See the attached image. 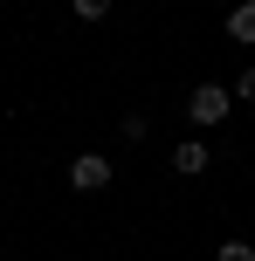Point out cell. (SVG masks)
Segmentation results:
<instances>
[{"label": "cell", "mask_w": 255, "mask_h": 261, "mask_svg": "<svg viewBox=\"0 0 255 261\" xmlns=\"http://www.w3.org/2000/svg\"><path fill=\"white\" fill-rule=\"evenodd\" d=\"M69 186H76V193H104L110 186V158L104 151H76L69 158Z\"/></svg>", "instance_id": "obj_1"}, {"label": "cell", "mask_w": 255, "mask_h": 261, "mask_svg": "<svg viewBox=\"0 0 255 261\" xmlns=\"http://www.w3.org/2000/svg\"><path fill=\"white\" fill-rule=\"evenodd\" d=\"M187 110H193V124H221L235 110V90H221V83H200V90L187 96Z\"/></svg>", "instance_id": "obj_2"}, {"label": "cell", "mask_w": 255, "mask_h": 261, "mask_svg": "<svg viewBox=\"0 0 255 261\" xmlns=\"http://www.w3.org/2000/svg\"><path fill=\"white\" fill-rule=\"evenodd\" d=\"M207 165H214V151H207L200 138H187V144H179V151H173V172H179V179H200Z\"/></svg>", "instance_id": "obj_3"}, {"label": "cell", "mask_w": 255, "mask_h": 261, "mask_svg": "<svg viewBox=\"0 0 255 261\" xmlns=\"http://www.w3.org/2000/svg\"><path fill=\"white\" fill-rule=\"evenodd\" d=\"M228 35H235V41H255V0L228 7Z\"/></svg>", "instance_id": "obj_4"}, {"label": "cell", "mask_w": 255, "mask_h": 261, "mask_svg": "<svg viewBox=\"0 0 255 261\" xmlns=\"http://www.w3.org/2000/svg\"><path fill=\"white\" fill-rule=\"evenodd\" d=\"M214 261H255V248H248V241H221Z\"/></svg>", "instance_id": "obj_5"}, {"label": "cell", "mask_w": 255, "mask_h": 261, "mask_svg": "<svg viewBox=\"0 0 255 261\" xmlns=\"http://www.w3.org/2000/svg\"><path fill=\"white\" fill-rule=\"evenodd\" d=\"M69 7H76V21H104V14H110V0H69Z\"/></svg>", "instance_id": "obj_6"}, {"label": "cell", "mask_w": 255, "mask_h": 261, "mask_svg": "<svg viewBox=\"0 0 255 261\" xmlns=\"http://www.w3.org/2000/svg\"><path fill=\"white\" fill-rule=\"evenodd\" d=\"M235 96H242V103H255V69H242V83H235Z\"/></svg>", "instance_id": "obj_7"}]
</instances>
